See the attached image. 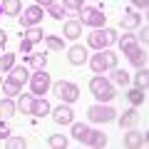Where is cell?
I'll return each mask as SVG.
<instances>
[{
	"mask_svg": "<svg viewBox=\"0 0 149 149\" xmlns=\"http://www.w3.org/2000/svg\"><path fill=\"white\" fill-rule=\"evenodd\" d=\"M62 5H65V8H70V10H77V13H80L85 3H80V0H67V3H62Z\"/></svg>",
	"mask_w": 149,
	"mask_h": 149,
	"instance_id": "obj_37",
	"label": "cell"
},
{
	"mask_svg": "<svg viewBox=\"0 0 149 149\" xmlns=\"http://www.w3.org/2000/svg\"><path fill=\"white\" fill-rule=\"evenodd\" d=\"M112 80H114V85H119V87H124L129 82V74L124 72V70H114V74H112Z\"/></svg>",
	"mask_w": 149,
	"mask_h": 149,
	"instance_id": "obj_29",
	"label": "cell"
},
{
	"mask_svg": "<svg viewBox=\"0 0 149 149\" xmlns=\"http://www.w3.org/2000/svg\"><path fill=\"white\" fill-rule=\"evenodd\" d=\"M90 67H92V72H97V74L104 72V62H102V55H100V52H97L95 57L90 60Z\"/></svg>",
	"mask_w": 149,
	"mask_h": 149,
	"instance_id": "obj_33",
	"label": "cell"
},
{
	"mask_svg": "<svg viewBox=\"0 0 149 149\" xmlns=\"http://www.w3.org/2000/svg\"><path fill=\"white\" fill-rule=\"evenodd\" d=\"M47 87H50V74H45L42 70H37V72L30 77V90H32V95H45Z\"/></svg>",
	"mask_w": 149,
	"mask_h": 149,
	"instance_id": "obj_5",
	"label": "cell"
},
{
	"mask_svg": "<svg viewBox=\"0 0 149 149\" xmlns=\"http://www.w3.org/2000/svg\"><path fill=\"white\" fill-rule=\"evenodd\" d=\"M25 40H30L32 45L40 42V40H42V30H40V27H30V30L25 32Z\"/></svg>",
	"mask_w": 149,
	"mask_h": 149,
	"instance_id": "obj_30",
	"label": "cell"
},
{
	"mask_svg": "<svg viewBox=\"0 0 149 149\" xmlns=\"http://www.w3.org/2000/svg\"><path fill=\"white\" fill-rule=\"evenodd\" d=\"M107 87H109V80H104V77H100V74H97L95 80L90 82V92H92L95 97H97V95H102V92H104Z\"/></svg>",
	"mask_w": 149,
	"mask_h": 149,
	"instance_id": "obj_13",
	"label": "cell"
},
{
	"mask_svg": "<svg viewBox=\"0 0 149 149\" xmlns=\"http://www.w3.org/2000/svg\"><path fill=\"white\" fill-rule=\"evenodd\" d=\"M80 22H85V25H92V27H97V30H102V25H104V15H102L100 8L82 5V10H80Z\"/></svg>",
	"mask_w": 149,
	"mask_h": 149,
	"instance_id": "obj_3",
	"label": "cell"
},
{
	"mask_svg": "<svg viewBox=\"0 0 149 149\" xmlns=\"http://www.w3.org/2000/svg\"><path fill=\"white\" fill-rule=\"evenodd\" d=\"M139 40H142V42H147V40H149V27H147V25L142 27V35H139Z\"/></svg>",
	"mask_w": 149,
	"mask_h": 149,
	"instance_id": "obj_39",
	"label": "cell"
},
{
	"mask_svg": "<svg viewBox=\"0 0 149 149\" xmlns=\"http://www.w3.org/2000/svg\"><path fill=\"white\" fill-rule=\"evenodd\" d=\"M52 119H55L57 124H70V122H72V109H70L67 104L57 107V109H55V114H52Z\"/></svg>",
	"mask_w": 149,
	"mask_h": 149,
	"instance_id": "obj_10",
	"label": "cell"
},
{
	"mask_svg": "<svg viewBox=\"0 0 149 149\" xmlns=\"http://www.w3.org/2000/svg\"><path fill=\"white\" fill-rule=\"evenodd\" d=\"M8 147H10V149H22V147H25V139H22V137H10V139H8Z\"/></svg>",
	"mask_w": 149,
	"mask_h": 149,
	"instance_id": "obj_35",
	"label": "cell"
},
{
	"mask_svg": "<svg viewBox=\"0 0 149 149\" xmlns=\"http://www.w3.org/2000/svg\"><path fill=\"white\" fill-rule=\"evenodd\" d=\"M0 114H3V117H13V114H15V102H13L10 97L0 102Z\"/></svg>",
	"mask_w": 149,
	"mask_h": 149,
	"instance_id": "obj_23",
	"label": "cell"
},
{
	"mask_svg": "<svg viewBox=\"0 0 149 149\" xmlns=\"http://www.w3.org/2000/svg\"><path fill=\"white\" fill-rule=\"evenodd\" d=\"M40 17H42V8L40 5H30L25 10V15L20 17V25L22 27H35L37 22H40Z\"/></svg>",
	"mask_w": 149,
	"mask_h": 149,
	"instance_id": "obj_6",
	"label": "cell"
},
{
	"mask_svg": "<svg viewBox=\"0 0 149 149\" xmlns=\"http://www.w3.org/2000/svg\"><path fill=\"white\" fill-rule=\"evenodd\" d=\"M52 92H55L62 102H67V104H72V102L80 100V87H77V85H70V82H65V80L55 82V85H52Z\"/></svg>",
	"mask_w": 149,
	"mask_h": 149,
	"instance_id": "obj_1",
	"label": "cell"
},
{
	"mask_svg": "<svg viewBox=\"0 0 149 149\" xmlns=\"http://www.w3.org/2000/svg\"><path fill=\"white\" fill-rule=\"evenodd\" d=\"M10 77L17 82V85H25V82H27V70L25 67H13L10 70Z\"/></svg>",
	"mask_w": 149,
	"mask_h": 149,
	"instance_id": "obj_22",
	"label": "cell"
},
{
	"mask_svg": "<svg viewBox=\"0 0 149 149\" xmlns=\"http://www.w3.org/2000/svg\"><path fill=\"white\" fill-rule=\"evenodd\" d=\"M102 62H104V70H117V55L104 50L102 52Z\"/></svg>",
	"mask_w": 149,
	"mask_h": 149,
	"instance_id": "obj_21",
	"label": "cell"
},
{
	"mask_svg": "<svg viewBox=\"0 0 149 149\" xmlns=\"http://www.w3.org/2000/svg\"><path fill=\"white\" fill-rule=\"evenodd\" d=\"M80 35H82V22L80 20H67V22H65V37L77 40Z\"/></svg>",
	"mask_w": 149,
	"mask_h": 149,
	"instance_id": "obj_9",
	"label": "cell"
},
{
	"mask_svg": "<svg viewBox=\"0 0 149 149\" xmlns=\"http://www.w3.org/2000/svg\"><path fill=\"white\" fill-rule=\"evenodd\" d=\"M129 57V62L134 65L137 70H142V67H147V52L144 50H139V47H134V50H129V52H124Z\"/></svg>",
	"mask_w": 149,
	"mask_h": 149,
	"instance_id": "obj_7",
	"label": "cell"
},
{
	"mask_svg": "<svg viewBox=\"0 0 149 149\" xmlns=\"http://www.w3.org/2000/svg\"><path fill=\"white\" fill-rule=\"evenodd\" d=\"M144 100H147V95H144L142 87H134V90L129 92V102H132V104H142Z\"/></svg>",
	"mask_w": 149,
	"mask_h": 149,
	"instance_id": "obj_25",
	"label": "cell"
},
{
	"mask_svg": "<svg viewBox=\"0 0 149 149\" xmlns=\"http://www.w3.org/2000/svg\"><path fill=\"white\" fill-rule=\"evenodd\" d=\"M137 119H139L137 112H134V109H127L122 117H119V127H134V124H137Z\"/></svg>",
	"mask_w": 149,
	"mask_h": 149,
	"instance_id": "obj_14",
	"label": "cell"
},
{
	"mask_svg": "<svg viewBox=\"0 0 149 149\" xmlns=\"http://www.w3.org/2000/svg\"><path fill=\"white\" fill-rule=\"evenodd\" d=\"M0 85H3V80H0Z\"/></svg>",
	"mask_w": 149,
	"mask_h": 149,
	"instance_id": "obj_43",
	"label": "cell"
},
{
	"mask_svg": "<svg viewBox=\"0 0 149 149\" xmlns=\"http://www.w3.org/2000/svg\"><path fill=\"white\" fill-rule=\"evenodd\" d=\"M114 114H117V112L112 109V107H100V104H95V107L87 109V117H90L92 122H112Z\"/></svg>",
	"mask_w": 149,
	"mask_h": 149,
	"instance_id": "obj_4",
	"label": "cell"
},
{
	"mask_svg": "<svg viewBox=\"0 0 149 149\" xmlns=\"http://www.w3.org/2000/svg\"><path fill=\"white\" fill-rule=\"evenodd\" d=\"M5 40H8V35H5V30H0V45H5Z\"/></svg>",
	"mask_w": 149,
	"mask_h": 149,
	"instance_id": "obj_41",
	"label": "cell"
},
{
	"mask_svg": "<svg viewBox=\"0 0 149 149\" xmlns=\"http://www.w3.org/2000/svg\"><path fill=\"white\" fill-rule=\"evenodd\" d=\"M134 82H137V87H142V90L147 87V82H149V72H147V67H142L137 74H134Z\"/></svg>",
	"mask_w": 149,
	"mask_h": 149,
	"instance_id": "obj_28",
	"label": "cell"
},
{
	"mask_svg": "<svg viewBox=\"0 0 149 149\" xmlns=\"http://www.w3.org/2000/svg\"><path fill=\"white\" fill-rule=\"evenodd\" d=\"M50 112V104L45 100H35V107H32V114H37V117H42V114H47Z\"/></svg>",
	"mask_w": 149,
	"mask_h": 149,
	"instance_id": "obj_26",
	"label": "cell"
},
{
	"mask_svg": "<svg viewBox=\"0 0 149 149\" xmlns=\"http://www.w3.org/2000/svg\"><path fill=\"white\" fill-rule=\"evenodd\" d=\"M3 13L10 15V17H15L17 13H20V3H17V0H5V3H3Z\"/></svg>",
	"mask_w": 149,
	"mask_h": 149,
	"instance_id": "obj_20",
	"label": "cell"
},
{
	"mask_svg": "<svg viewBox=\"0 0 149 149\" xmlns=\"http://www.w3.org/2000/svg\"><path fill=\"white\" fill-rule=\"evenodd\" d=\"M0 15H3V5H0Z\"/></svg>",
	"mask_w": 149,
	"mask_h": 149,
	"instance_id": "obj_42",
	"label": "cell"
},
{
	"mask_svg": "<svg viewBox=\"0 0 149 149\" xmlns=\"http://www.w3.org/2000/svg\"><path fill=\"white\" fill-rule=\"evenodd\" d=\"M87 147H104L107 144V137L102 132H90V137H87Z\"/></svg>",
	"mask_w": 149,
	"mask_h": 149,
	"instance_id": "obj_15",
	"label": "cell"
},
{
	"mask_svg": "<svg viewBox=\"0 0 149 149\" xmlns=\"http://www.w3.org/2000/svg\"><path fill=\"white\" fill-rule=\"evenodd\" d=\"M15 67V55H3V57H0V70H3V72H5V70H13Z\"/></svg>",
	"mask_w": 149,
	"mask_h": 149,
	"instance_id": "obj_31",
	"label": "cell"
},
{
	"mask_svg": "<svg viewBox=\"0 0 149 149\" xmlns=\"http://www.w3.org/2000/svg\"><path fill=\"white\" fill-rule=\"evenodd\" d=\"M42 5L50 10V15H52L55 20H60V17L65 15V5H62V3H55V0H42V3H40V8H42Z\"/></svg>",
	"mask_w": 149,
	"mask_h": 149,
	"instance_id": "obj_11",
	"label": "cell"
},
{
	"mask_svg": "<svg viewBox=\"0 0 149 149\" xmlns=\"http://www.w3.org/2000/svg\"><path fill=\"white\" fill-rule=\"evenodd\" d=\"M45 42H47V50H52V52H60V50L65 47V42L60 40V37H55V35H50Z\"/></svg>",
	"mask_w": 149,
	"mask_h": 149,
	"instance_id": "obj_27",
	"label": "cell"
},
{
	"mask_svg": "<svg viewBox=\"0 0 149 149\" xmlns=\"http://www.w3.org/2000/svg\"><path fill=\"white\" fill-rule=\"evenodd\" d=\"M70 62L72 65H85L87 62V52H85V47H82V45H74L72 50H70Z\"/></svg>",
	"mask_w": 149,
	"mask_h": 149,
	"instance_id": "obj_12",
	"label": "cell"
},
{
	"mask_svg": "<svg viewBox=\"0 0 149 149\" xmlns=\"http://www.w3.org/2000/svg\"><path fill=\"white\" fill-rule=\"evenodd\" d=\"M30 65L35 70H42L47 65V55H30Z\"/></svg>",
	"mask_w": 149,
	"mask_h": 149,
	"instance_id": "obj_32",
	"label": "cell"
},
{
	"mask_svg": "<svg viewBox=\"0 0 149 149\" xmlns=\"http://www.w3.org/2000/svg\"><path fill=\"white\" fill-rule=\"evenodd\" d=\"M10 134V129H8V124H0V137H8Z\"/></svg>",
	"mask_w": 149,
	"mask_h": 149,
	"instance_id": "obj_40",
	"label": "cell"
},
{
	"mask_svg": "<svg viewBox=\"0 0 149 149\" xmlns=\"http://www.w3.org/2000/svg\"><path fill=\"white\" fill-rule=\"evenodd\" d=\"M134 47H137V37H134V35H124V37H119V50L129 52V50H134Z\"/></svg>",
	"mask_w": 149,
	"mask_h": 149,
	"instance_id": "obj_19",
	"label": "cell"
},
{
	"mask_svg": "<svg viewBox=\"0 0 149 149\" xmlns=\"http://www.w3.org/2000/svg\"><path fill=\"white\" fill-rule=\"evenodd\" d=\"M124 147L127 149H137V147H147V137H142L139 132H129L124 137Z\"/></svg>",
	"mask_w": 149,
	"mask_h": 149,
	"instance_id": "obj_8",
	"label": "cell"
},
{
	"mask_svg": "<svg viewBox=\"0 0 149 149\" xmlns=\"http://www.w3.org/2000/svg\"><path fill=\"white\" fill-rule=\"evenodd\" d=\"M50 147H55V149H65V147H67V139H65L62 134H55V137H50Z\"/></svg>",
	"mask_w": 149,
	"mask_h": 149,
	"instance_id": "obj_34",
	"label": "cell"
},
{
	"mask_svg": "<svg viewBox=\"0 0 149 149\" xmlns=\"http://www.w3.org/2000/svg\"><path fill=\"white\" fill-rule=\"evenodd\" d=\"M32 107H35V97H32V95H22L20 97V112L32 114Z\"/></svg>",
	"mask_w": 149,
	"mask_h": 149,
	"instance_id": "obj_18",
	"label": "cell"
},
{
	"mask_svg": "<svg viewBox=\"0 0 149 149\" xmlns=\"http://www.w3.org/2000/svg\"><path fill=\"white\" fill-rule=\"evenodd\" d=\"M72 137L77 139V142L85 144V142H87V137H90V129H87L85 124H74V127H72Z\"/></svg>",
	"mask_w": 149,
	"mask_h": 149,
	"instance_id": "obj_17",
	"label": "cell"
},
{
	"mask_svg": "<svg viewBox=\"0 0 149 149\" xmlns=\"http://www.w3.org/2000/svg\"><path fill=\"white\" fill-rule=\"evenodd\" d=\"M119 25L127 27V30H132V27H137V25H139V15H134V13H127V15L119 20Z\"/></svg>",
	"mask_w": 149,
	"mask_h": 149,
	"instance_id": "obj_24",
	"label": "cell"
},
{
	"mask_svg": "<svg viewBox=\"0 0 149 149\" xmlns=\"http://www.w3.org/2000/svg\"><path fill=\"white\" fill-rule=\"evenodd\" d=\"M20 50H22V52H30V50H32V42L22 37V42H20Z\"/></svg>",
	"mask_w": 149,
	"mask_h": 149,
	"instance_id": "obj_38",
	"label": "cell"
},
{
	"mask_svg": "<svg viewBox=\"0 0 149 149\" xmlns=\"http://www.w3.org/2000/svg\"><path fill=\"white\" fill-rule=\"evenodd\" d=\"M117 40V32L112 30V27H102V30H95L90 35V45L95 50H104V47H109L112 42Z\"/></svg>",
	"mask_w": 149,
	"mask_h": 149,
	"instance_id": "obj_2",
	"label": "cell"
},
{
	"mask_svg": "<svg viewBox=\"0 0 149 149\" xmlns=\"http://www.w3.org/2000/svg\"><path fill=\"white\" fill-rule=\"evenodd\" d=\"M112 97H117V92L112 90V87H107V90L102 92V95H97V100H102V102H109Z\"/></svg>",
	"mask_w": 149,
	"mask_h": 149,
	"instance_id": "obj_36",
	"label": "cell"
},
{
	"mask_svg": "<svg viewBox=\"0 0 149 149\" xmlns=\"http://www.w3.org/2000/svg\"><path fill=\"white\" fill-rule=\"evenodd\" d=\"M20 87L22 85H17L13 77H8V80H3V90H5V95H10V97H15V95H20Z\"/></svg>",
	"mask_w": 149,
	"mask_h": 149,
	"instance_id": "obj_16",
	"label": "cell"
}]
</instances>
